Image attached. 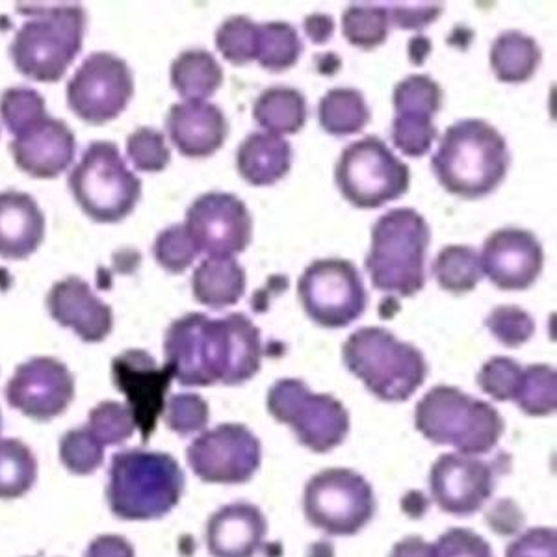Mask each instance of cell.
I'll return each mask as SVG.
<instances>
[{
  "instance_id": "6da1fadb",
  "label": "cell",
  "mask_w": 557,
  "mask_h": 557,
  "mask_svg": "<svg viewBox=\"0 0 557 557\" xmlns=\"http://www.w3.org/2000/svg\"><path fill=\"white\" fill-rule=\"evenodd\" d=\"M164 354L165 368L181 385H242L259 374L260 331L242 312L218 320L191 312L165 331Z\"/></svg>"
},
{
  "instance_id": "7a4b0ae2",
  "label": "cell",
  "mask_w": 557,
  "mask_h": 557,
  "mask_svg": "<svg viewBox=\"0 0 557 557\" xmlns=\"http://www.w3.org/2000/svg\"><path fill=\"white\" fill-rule=\"evenodd\" d=\"M509 151L506 138L483 120H462L446 128L431 159V170L446 191L462 199H480L506 178Z\"/></svg>"
},
{
  "instance_id": "3957f363",
  "label": "cell",
  "mask_w": 557,
  "mask_h": 557,
  "mask_svg": "<svg viewBox=\"0 0 557 557\" xmlns=\"http://www.w3.org/2000/svg\"><path fill=\"white\" fill-rule=\"evenodd\" d=\"M183 488V470L172 456L160 451H120L110 467L108 506L120 519H160L177 506Z\"/></svg>"
},
{
  "instance_id": "277c9868",
  "label": "cell",
  "mask_w": 557,
  "mask_h": 557,
  "mask_svg": "<svg viewBox=\"0 0 557 557\" xmlns=\"http://www.w3.org/2000/svg\"><path fill=\"white\" fill-rule=\"evenodd\" d=\"M430 225L412 209H394L372 227L367 270L372 285L386 294L411 298L425 285Z\"/></svg>"
},
{
  "instance_id": "5b68a950",
  "label": "cell",
  "mask_w": 557,
  "mask_h": 557,
  "mask_svg": "<svg viewBox=\"0 0 557 557\" xmlns=\"http://www.w3.org/2000/svg\"><path fill=\"white\" fill-rule=\"evenodd\" d=\"M414 425L431 443L454 446L462 456L487 454L506 430L491 404L448 385L433 386L418 401Z\"/></svg>"
},
{
  "instance_id": "8992f818",
  "label": "cell",
  "mask_w": 557,
  "mask_h": 557,
  "mask_svg": "<svg viewBox=\"0 0 557 557\" xmlns=\"http://www.w3.org/2000/svg\"><path fill=\"white\" fill-rule=\"evenodd\" d=\"M86 12L78 4L34 12L10 45L15 70L36 83H58L83 49Z\"/></svg>"
},
{
  "instance_id": "52a82bcc",
  "label": "cell",
  "mask_w": 557,
  "mask_h": 557,
  "mask_svg": "<svg viewBox=\"0 0 557 557\" xmlns=\"http://www.w3.org/2000/svg\"><path fill=\"white\" fill-rule=\"evenodd\" d=\"M344 364L383 401H407L428 377L424 355L391 331L362 327L343 348Z\"/></svg>"
},
{
  "instance_id": "ba28073f",
  "label": "cell",
  "mask_w": 557,
  "mask_h": 557,
  "mask_svg": "<svg viewBox=\"0 0 557 557\" xmlns=\"http://www.w3.org/2000/svg\"><path fill=\"white\" fill-rule=\"evenodd\" d=\"M70 190L94 222L117 223L138 205L141 181L128 170L114 141H94L71 170Z\"/></svg>"
},
{
  "instance_id": "9c48e42d",
  "label": "cell",
  "mask_w": 557,
  "mask_h": 557,
  "mask_svg": "<svg viewBox=\"0 0 557 557\" xmlns=\"http://www.w3.org/2000/svg\"><path fill=\"white\" fill-rule=\"evenodd\" d=\"M338 190L357 209H380L409 190V168L383 139L367 136L344 149L335 170Z\"/></svg>"
},
{
  "instance_id": "30bf717a",
  "label": "cell",
  "mask_w": 557,
  "mask_h": 557,
  "mask_svg": "<svg viewBox=\"0 0 557 557\" xmlns=\"http://www.w3.org/2000/svg\"><path fill=\"white\" fill-rule=\"evenodd\" d=\"M268 411L290 425L299 443L314 454H327L349 431L346 407L331 394H314L301 380H278L268 393Z\"/></svg>"
},
{
  "instance_id": "8fae6325",
  "label": "cell",
  "mask_w": 557,
  "mask_h": 557,
  "mask_svg": "<svg viewBox=\"0 0 557 557\" xmlns=\"http://www.w3.org/2000/svg\"><path fill=\"white\" fill-rule=\"evenodd\" d=\"M304 511L318 530L349 537L374 517V488L355 470H322L305 487Z\"/></svg>"
},
{
  "instance_id": "7c38bea8",
  "label": "cell",
  "mask_w": 557,
  "mask_h": 557,
  "mask_svg": "<svg viewBox=\"0 0 557 557\" xmlns=\"http://www.w3.org/2000/svg\"><path fill=\"white\" fill-rule=\"evenodd\" d=\"M298 294L312 322L327 330L348 327L367 311L361 273L349 260H314L299 277Z\"/></svg>"
},
{
  "instance_id": "4fadbf2b",
  "label": "cell",
  "mask_w": 557,
  "mask_h": 557,
  "mask_svg": "<svg viewBox=\"0 0 557 557\" xmlns=\"http://www.w3.org/2000/svg\"><path fill=\"white\" fill-rule=\"evenodd\" d=\"M134 96V76L125 60L112 52H94L67 84V104L89 125L114 121Z\"/></svg>"
},
{
  "instance_id": "5bb4252c",
  "label": "cell",
  "mask_w": 557,
  "mask_h": 557,
  "mask_svg": "<svg viewBox=\"0 0 557 557\" xmlns=\"http://www.w3.org/2000/svg\"><path fill=\"white\" fill-rule=\"evenodd\" d=\"M188 462L197 478L207 483H246L262 461V446L244 424H222L205 431L188 446Z\"/></svg>"
},
{
  "instance_id": "9a60e30c",
  "label": "cell",
  "mask_w": 557,
  "mask_h": 557,
  "mask_svg": "<svg viewBox=\"0 0 557 557\" xmlns=\"http://www.w3.org/2000/svg\"><path fill=\"white\" fill-rule=\"evenodd\" d=\"M184 227L199 253L233 257L246 251L253 236V220L244 201L225 191L197 197L186 212Z\"/></svg>"
},
{
  "instance_id": "2e32d148",
  "label": "cell",
  "mask_w": 557,
  "mask_h": 557,
  "mask_svg": "<svg viewBox=\"0 0 557 557\" xmlns=\"http://www.w3.org/2000/svg\"><path fill=\"white\" fill-rule=\"evenodd\" d=\"M73 398L75 380L64 362L52 357L23 362L7 385L8 404L38 422L60 417Z\"/></svg>"
},
{
  "instance_id": "e0dca14e",
  "label": "cell",
  "mask_w": 557,
  "mask_h": 557,
  "mask_svg": "<svg viewBox=\"0 0 557 557\" xmlns=\"http://www.w3.org/2000/svg\"><path fill=\"white\" fill-rule=\"evenodd\" d=\"M433 500L446 513L469 517L480 511L496 488L491 462L462 454H444L430 470Z\"/></svg>"
},
{
  "instance_id": "ac0fdd59",
  "label": "cell",
  "mask_w": 557,
  "mask_h": 557,
  "mask_svg": "<svg viewBox=\"0 0 557 557\" xmlns=\"http://www.w3.org/2000/svg\"><path fill=\"white\" fill-rule=\"evenodd\" d=\"M112 375L121 393L128 399L134 422L147 441L164 412L165 393L173 375L168 368H160L144 349H127L112 361Z\"/></svg>"
},
{
  "instance_id": "d6986e66",
  "label": "cell",
  "mask_w": 557,
  "mask_h": 557,
  "mask_svg": "<svg viewBox=\"0 0 557 557\" xmlns=\"http://www.w3.org/2000/svg\"><path fill=\"white\" fill-rule=\"evenodd\" d=\"M480 264L496 288L528 290L541 275L545 253L530 231L500 228L483 244Z\"/></svg>"
},
{
  "instance_id": "ffe728a7",
  "label": "cell",
  "mask_w": 557,
  "mask_h": 557,
  "mask_svg": "<svg viewBox=\"0 0 557 557\" xmlns=\"http://www.w3.org/2000/svg\"><path fill=\"white\" fill-rule=\"evenodd\" d=\"M10 151L21 172L36 178H54L75 160V134L65 121L47 114L13 136Z\"/></svg>"
},
{
  "instance_id": "44dd1931",
  "label": "cell",
  "mask_w": 557,
  "mask_h": 557,
  "mask_svg": "<svg viewBox=\"0 0 557 557\" xmlns=\"http://www.w3.org/2000/svg\"><path fill=\"white\" fill-rule=\"evenodd\" d=\"M47 309L54 322L73 331L84 343H102L114 327L112 309L76 275L52 285L47 296Z\"/></svg>"
},
{
  "instance_id": "7402d4cb",
  "label": "cell",
  "mask_w": 557,
  "mask_h": 557,
  "mask_svg": "<svg viewBox=\"0 0 557 557\" xmlns=\"http://www.w3.org/2000/svg\"><path fill=\"white\" fill-rule=\"evenodd\" d=\"M173 146L188 159H207L222 149L228 125L222 108L207 101L177 102L165 117Z\"/></svg>"
},
{
  "instance_id": "603a6c76",
  "label": "cell",
  "mask_w": 557,
  "mask_h": 557,
  "mask_svg": "<svg viewBox=\"0 0 557 557\" xmlns=\"http://www.w3.org/2000/svg\"><path fill=\"white\" fill-rule=\"evenodd\" d=\"M268 522L259 507L236 502L218 509L207 522L212 557H255L264 545Z\"/></svg>"
},
{
  "instance_id": "cb8c5ba5",
  "label": "cell",
  "mask_w": 557,
  "mask_h": 557,
  "mask_svg": "<svg viewBox=\"0 0 557 557\" xmlns=\"http://www.w3.org/2000/svg\"><path fill=\"white\" fill-rule=\"evenodd\" d=\"M45 238V215L25 191H0V257L25 260Z\"/></svg>"
},
{
  "instance_id": "d4e9b609",
  "label": "cell",
  "mask_w": 557,
  "mask_h": 557,
  "mask_svg": "<svg viewBox=\"0 0 557 557\" xmlns=\"http://www.w3.org/2000/svg\"><path fill=\"white\" fill-rule=\"evenodd\" d=\"M292 146L270 133L249 134L236 151V168L242 178L253 186H272L292 168Z\"/></svg>"
},
{
  "instance_id": "484cf974",
  "label": "cell",
  "mask_w": 557,
  "mask_h": 557,
  "mask_svg": "<svg viewBox=\"0 0 557 557\" xmlns=\"http://www.w3.org/2000/svg\"><path fill=\"white\" fill-rule=\"evenodd\" d=\"M194 298L214 311L238 304L246 292V272L233 257L205 259L191 277Z\"/></svg>"
},
{
  "instance_id": "4316f807",
  "label": "cell",
  "mask_w": 557,
  "mask_h": 557,
  "mask_svg": "<svg viewBox=\"0 0 557 557\" xmlns=\"http://www.w3.org/2000/svg\"><path fill=\"white\" fill-rule=\"evenodd\" d=\"M253 117L273 136L298 134L307 123V99L296 88L273 86L255 102Z\"/></svg>"
},
{
  "instance_id": "83f0119b",
  "label": "cell",
  "mask_w": 557,
  "mask_h": 557,
  "mask_svg": "<svg viewBox=\"0 0 557 557\" xmlns=\"http://www.w3.org/2000/svg\"><path fill=\"white\" fill-rule=\"evenodd\" d=\"M541 64L537 41L525 34L509 30L494 39L491 67L500 83L520 84L530 81Z\"/></svg>"
},
{
  "instance_id": "f1b7e54d",
  "label": "cell",
  "mask_w": 557,
  "mask_h": 557,
  "mask_svg": "<svg viewBox=\"0 0 557 557\" xmlns=\"http://www.w3.org/2000/svg\"><path fill=\"white\" fill-rule=\"evenodd\" d=\"M223 70L210 52L184 51L172 64V86L184 101H205L222 88Z\"/></svg>"
},
{
  "instance_id": "f546056e",
  "label": "cell",
  "mask_w": 557,
  "mask_h": 557,
  "mask_svg": "<svg viewBox=\"0 0 557 557\" xmlns=\"http://www.w3.org/2000/svg\"><path fill=\"white\" fill-rule=\"evenodd\" d=\"M368 108L361 91L354 88H333L318 104V120L325 133L336 138L361 133L370 123Z\"/></svg>"
},
{
  "instance_id": "4dcf8cb0",
  "label": "cell",
  "mask_w": 557,
  "mask_h": 557,
  "mask_svg": "<svg viewBox=\"0 0 557 557\" xmlns=\"http://www.w3.org/2000/svg\"><path fill=\"white\" fill-rule=\"evenodd\" d=\"M431 272L437 278L438 285L451 294L474 290L483 275L480 255L470 246L444 247L433 262Z\"/></svg>"
},
{
  "instance_id": "1f68e13d",
  "label": "cell",
  "mask_w": 557,
  "mask_h": 557,
  "mask_svg": "<svg viewBox=\"0 0 557 557\" xmlns=\"http://www.w3.org/2000/svg\"><path fill=\"white\" fill-rule=\"evenodd\" d=\"M38 465L33 451L17 438H0V498L12 500L28 493Z\"/></svg>"
},
{
  "instance_id": "d6a6232c",
  "label": "cell",
  "mask_w": 557,
  "mask_h": 557,
  "mask_svg": "<svg viewBox=\"0 0 557 557\" xmlns=\"http://www.w3.org/2000/svg\"><path fill=\"white\" fill-rule=\"evenodd\" d=\"M304 44L294 26L288 23L259 25L257 62L268 71H286L299 60Z\"/></svg>"
},
{
  "instance_id": "836d02e7",
  "label": "cell",
  "mask_w": 557,
  "mask_h": 557,
  "mask_svg": "<svg viewBox=\"0 0 557 557\" xmlns=\"http://www.w3.org/2000/svg\"><path fill=\"white\" fill-rule=\"evenodd\" d=\"M388 28V10L380 4H354L343 15L344 38L362 51H370L385 44Z\"/></svg>"
},
{
  "instance_id": "e575fe53",
  "label": "cell",
  "mask_w": 557,
  "mask_h": 557,
  "mask_svg": "<svg viewBox=\"0 0 557 557\" xmlns=\"http://www.w3.org/2000/svg\"><path fill=\"white\" fill-rule=\"evenodd\" d=\"M515 401L530 417H546L556 411V368L548 364H532L524 368Z\"/></svg>"
},
{
  "instance_id": "d590c367",
  "label": "cell",
  "mask_w": 557,
  "mask_h": 557,
  "mask_svg": "<svg viewBox=\"0 0 557 557\" xmlns=\"http://www.w3.org/2000/svg\"><path fill=\"white\" fill-rule=\"evenodd\" d=\"M443 88L428 75L407 76L394 88L396 115L433 121V115L443 108Z\"/></svg>"
},
{
  "instance_id": "8d00e7d4",
  "label": "cell",
  "mask_w": 557,
  "mask_h": 557,
  "mask_svg": "<svg viewBox=\"0 0 557 557\" xmlns=\"http://www.w3.org/2000/svg\"><path fill=\"white\" fill-rule=\"evenodd\" d=\"M215 47L231 64H249L259 52V25L246 15L228 17L215 33Z\"/></svg>"
},
{
  "instance_id": "74e56055",
  "label": "cell",
  "mask_w": 557,
  "mask_h": 557,
  "mask_svg": "<svg viewBox=\"0 0 557 557\" xmlns=\"http://www.w3.org/2000/svg\"><path fill=\"white\" fill-rule=\"evenodd\" d=\"M47 115V104L41 94L26 86L8 88L0 97V120L12 136L30 127Z\"/></svg>"
},
{
  "instance_id": "f35d334b",
  "label": "cell",
  "mask_w": 557,
  "mask_h": 557,
  "mask_svg": "<svg viewBox=\"0 0 557 557\" xmlns=\"http://www.w3.org/2000/svg\"><path fill=\"white\" fill-rule=\"evenodd\" d=\"M60 459L75 474H91L102 465L104 444L86 428L71 430L60 443Z\"/></svg>"
},
{
  "instance_id": "ab89813d",
  "label": "cell",
  "mask_w": 557,
  "mask_h": 557,
  "mask_svg": "<svg viewBox=\"0 0 557 557\" xmlns=\"http://www.w3.org/2000/svg\"><path fill=\"white\" fill-rule=\"evenodd\" d=\"M88 428L104 446L125 443L133 437V411L120 401H102L89 412Z\"/></svg>"
},
{
  "instance_id": "60d3db41",
  "label": "cell",
  "mask_w": 557,
  "mask_h": 557,
  "mask_svg": "<svg viewBox=\"0 0 557 557\" xmlns=\"http://www.w3.org/2000/svg\"><path fill=\"white\" fill-rule=\"evenodd\" d=\"M152 255L165 272L183 273L194 264L199 249L183 223V225H172L157 236Z\"/></svg>"
},
{
  "instance_id": "b9f144b4",
  "label": "cell",
  "mask_w": 557,
  "mask_h": 557,
  "mask_svg": "<svg viewBox=\"0 0 557 557\" xmlns=\"http://www.w3.org/2000/svg\"><path fill=\"white\" fill-rule=\"evenodd\" d=\"M128 160L138 172H164L172 160L164 134L151 127H139L127 138Z\"/></svg>"
},
{
  "instance_id": "7bdbcfd3",
  "label": "cell",
  "mask_w": 557,
  "mask_h": 557,
  "mask_svg": "<svg viewBox=\"0 0 557 557\" xmlns=\"http://www.w3.org/2000/svg\"><path fill=\"white\" fill-rule=\"evenodd\" d=\"M485 325L494 338L507 348H519L535 333L533 318L515 305H500L493 309L485 320Z\"/></svg>"
},
{
  "instance_id": "ee69618b",
  "label": "cell",
  "mask_w": 557,
  "mask_h": 557,
  "mask_svg": "<svg viewBox=\"0 0 557 557\" xmlns=\"http://www.w3.org/2000/svg\"><path fill=\"white\" fill-rule=\"evenodd\" d=\"M522 370L519 362L509 357H493L478 374V385L496 401H511L519 393Z\"/></svg>"
},
{
  "instance_id": "f6af8a7d",
  "label": "cell",
  "mask_w": 557,
  "mask_h": 557,
  "mask_svg": "<svg viewBox=\"0 0 557 557\" xmlns=\"http://www.w3.org/2000/svg\"><path fill=\"white\" fill-rule=\"evenodd\" d=\"M209 404L197 394H175L164 407V420L178 435H194L209 424Z\"/></svg>"
},
{
  "instance_id": "bcb514c9",
  "label": "cell",
  "mask_w": 557,
  "mask_h": 557,
  "mask_svg": "<svg viewBox=\"0 0 557 557\" xmlns=\"http://www.w3.org/2000/svg\"><path fill=\"white\" fill-rule=\"evenodd\" d=\"M391 138L394 147L406 157L418 159V157H424L425 152H430L431 144L437 138V127L430 120L396 115L391 128Z\"/></svg>"
},
{
  "instance_id": "7dc6e473",
  "label": "cell",
  "mask_w": 557,
  "mask_h": 557,
  "mask_svg": "<svg viewBox=\"0 0 557 557\" xmlns=\"http://www.w3.org/2000/svg\"><path fill=\"white\" fill-rule=\"evenodd\" d=\"M430 548L431 557H494L487 541L467 528H451Z\"/></svg>"
},
{
  "instance_id": "c3c4849f",
  "label": "cell",
  "mask_w": 557,
  "mask_h": 557,
  "mask_svg": "<svg viewBox=\"0 0 557 557\" xmlns=\"http://www.w3.org/2000/svg\"><path fill=\"white\" fill-rule=\"evenodd\" d=\"M506 557H557L554 528H532L507 546Z\"/></svg>"
},
{
  "instance_id": "681fc988",
  "label": "cell",
  "mask_w": 557,
  "mask_h": 557,
  "mask_svg": "<svg viewBox=\"0 0 557 557\" xmlns=\"http://www.w3.org/2000/svg\"><path fill=\"white\" fill-rule=\"evenodd\" d=\"M443 13V4H394L388 10V17L394 25L404 28V30H420L431 25L433 21L438 20V15Z\"/></svg>"
},
{
  "instance_id": "f907efd6",
  "label": "cell",
  "mask_w": 557,
  "mask_h": 557,
  "mask_svg": "<svg viewBox=\"0 0 557 557\" xmlns=\"http://www.w3.org/2000/svg\"><path fill=\"white\" fill-rule=\"evenodd\" d=\"M487 522L494 532L500 535H513L524 524V515L513 500L506 498V500L496 502L488 509Z\"/></svg>"
},
{
  "instance_id": "816d5d0a",
  "label": "cell",
  "mask_w": 557,
  "mask_h": 557,
  "mask_svg": "<svg viewBox=\"0 0 557 557\" xmlns=\"http://www.w3.org/2000/svg\"><path fill=\"white\" fill-rule=\"evenodd\" d=\"M86 557H134V548L120 535H101L86 550Z\"/></svg>"
},
{
  "instance_id": "f5cc1de1",
  "label": "cell",
  "mask_w": 557,
  "mask_h": 557,
  "mask_svg": "<svg viewBox=\"0 0 557 557\" xmlns=\"http://www.w3.org/2000/svg\"><path fill=\"white\" fill-rule=\"evenodd\" d=\"M304 26L305 33L311 38V41L322 45L333 36L335 21H333L331 15H325V13H312V15L305 20Z\"/></svg>"
},
{
  "instance_id": "db71d44e",
  "label": "cell",
  "mask_w": 557,
  "mask_h": 557,
  "mask_svg": "<svg viewBox=\"0 0 557 557\" xmlns=\"http://www.w3.org/2000/svg\"><path fill=\"white\" fill-rule=\"evenodd\" d=\"M388 557H431L430 543L418 535H411L396 543Z\"/></svg>"
},
{
  "instance_id": "11a10c76",
  "label": "cell",
  "mask_w": 557,
  "mask_h": 557,
  "mask_svg": "<svg viewBox=\"0 0 557 557\" xmlns=\"http://www.w3.org/2000/svg\"><path fill=\"white\" fill-rule=\"evenodd\" d=\"M431 44L430 39L425 36H417L409 41V57H411L412 64H424L425 58L430 54Z\"/></svg>"
},
{
  "instance_id": "9f6ffc18",
  "label": "cell",
  "mask_w": 557,
  "mask_h": 557,
  "mask_svg": "<svg viewBox=\"0 0 557 557\" xmlns=\"http://www.w3.org/2000/svg\"><path fill=\"white\" fill-rule=\"evenodd\" d=\"M0 430H2V414H0Z\"/></svg>"
}]
</instances>
